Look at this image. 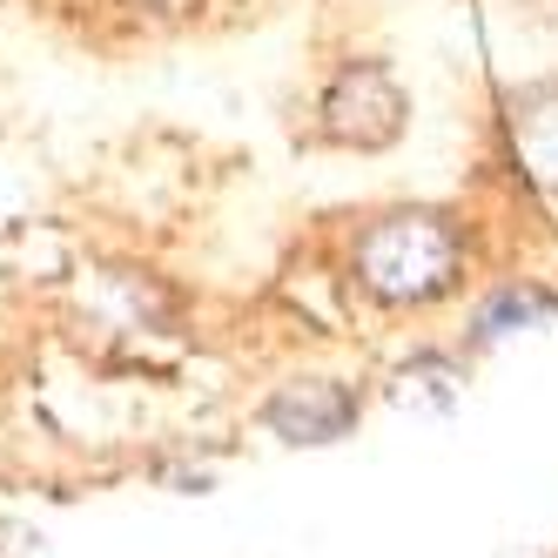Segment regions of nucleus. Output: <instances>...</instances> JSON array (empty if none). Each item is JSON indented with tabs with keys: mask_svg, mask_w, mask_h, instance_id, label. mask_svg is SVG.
<instances>
[{
	"mask_svg": "<svg viewBox=\"0 0 558 558\" xmlns=\"http://www.w3.org/2000/svg\"><path fill=\"white\" fill-rule=\"evenodd\" d=\"M263 424L283 437V445H337L356 424V390H343L330 377H296L263 404Z\"/></svg>",
	"mask_w": 558,
	"mask_h": 558,
	"instance_id": "nucleus-3",
	"label": "nucleus"
},
{
	"mask_svg": "<svg viewBox=\"0 0 558 558\" xmlns=\"http://www.w3.org/2000/svg\"><path fill=\"white\" fill-rule=\"evenodd\" d=\"M458 276H464V235L437 209H397L356 235V283L390 310L451 296Z\"/></svg>",
	"mask_w": 558,
	"mask_h": 558,
	"instance_id": "nucleus-1",
	"label": "nucleus"
},
{
	"mask_svg": "<svg viewBox=\"0 0 558 558\" xmlns=\"http://www.w3.org/2000/svg\"><path fill=\"white\" fill-rule=\"evenodd\" d=\"M511 148H518L525 182L558 195V88H538L511 108Z\"/></svg>",
	"mask_w": 558,
	"mask_h": 558,
	"instance_id": "nucleus-4",
	"label": "nucleus"
},
{
	"mask_svg": "<svg viewBox=\"0 0 558 558\" xmlns=\"http://www.w3.org/2000/svg\"><path fill=\"white\" fill-rule=\"evenodd\" d=\"M545 316H558V296L551 290L511 283V290H498L485 310H477V343H505L511 330H532V324H545Z\"/></svg>",
	"mask_w": 558,
	"mask_h": 558,
	"instance_id": "nucleus-6",
	"label": "nucleus"
},
{
	"mask_svg": "<svg viewBox=\"0 0 558 558\" xmlns=\"http://www.w3.org/2000/svg\"><path fill=\"white\" fill-rule=\"evenodd\" d=\"M458 390H464V371L451 364V356H411V364L390 377V404H404V411H451Z\"/></svg>",
	"mask_w": 558,
	"mask_h": 558,
	"instance_id": "nucleus-5",
	"label": "nucleus"
},
{
	"mask_svg": "<svg viewBox=\"0 0 558 558\" xmlns=\"http://www.w3.org/2000/svg\"><path fill=\"white\" fill-rule=\"evenodd\" d=\"M324 135L343 148H384L404 135V88L377 61H350L324 95Z\"/></svg>",
	"mask_w": 558,
	"mask_h": 558,
	"instance_id": "nucleus-2",
	"label": "nucleus"
}]
</instances>
